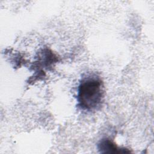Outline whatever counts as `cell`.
Returning <instances> with one entry per match:
<instances>
[{"label": "cell", "mask_w": 154, "mask_h": 154, "mask_svg": "<svg viewBox=\"0 0 154 154\" xmlns=\"http://www.w3.org/2000/svg\"><path fill=\"white\" fill-rule=\"evenodd\" d=\"M104 93L103 83L99 77L94 75L86 76L78 86V106L85 111L96 110L102 104Z\"/></svg>", "instance_id": "obj_1"}, {"label": "cell", "mask_w": 154, "mask_h": 154, "mask_svg": "<svg viewBox=\"0 0 154 154\" xmlns=\"http://www.w3.org/2000/svg\"><path fill=\"white\" fill-rule=\"evenodd\" d=\"M98 149L102 153H130L128 149L126 148H119L114 142L109 139H102L97 146Z\"/></svg>", "instance_id": "obj_2"}]
</instances>
